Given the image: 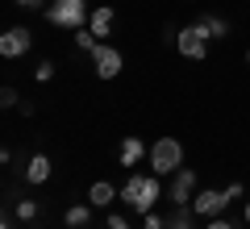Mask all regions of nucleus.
Returning <instances> with one entry per match:
<instances>
[{"instance_id": "f03ea898", "label": "nucleus", "mask_w": 250, "mask_h": 229, "mask_svg": "<svg viewBox=\"0 0 250 229\" xmlns=\"http://www.w3.org/2000/svg\"><path fill=\"white\" fill-rule=\"evenodd\" d=\"M150 167L154 175H175L179 167H184V146H179V138H159L150 146Z\"/></svg>"}, {"instance_id": "f3484780", "label": "nucleus", "mask_w": 250, "mask_h": 229, "mask_svg": "<svg viewBox=\"0 0 250 229\" xmlns=\"http://www.w3.org/2000/svg\"><path fill=\"white\" fill-rule=\"evenodd\" d=\"M38 217V204L34 200H17V221H34Z\"/></svg>"}, {"instance_id": "9b49d317", "label": "nucleus", "mask_w": 250, "mask_h": 229, "mask_svg": "<svg viewBox=\"0 0 250 229\" xmlns=\"http://www.w3.org/2000/svg\"><path fill=\"white\" fill-rule=\"evenodd\" d=\"M25 179H29V184H46V179H50V159H46L42 150H38V154H29V163H25Z\"/></svg>"}, {"instance_id": "a211bd4d", "label": "nucleus", "mask_w": 250, "mask_h": 229, "mask_svg": "<svg viewBox=\"0 0 250 229\" xmlns=\"http://www.w3.org/2000/svg\"><path fill=\"white\" fill-rule=\"evenodd\" d=\"M0 104H4V108H21V96H17V88H0Z\"/></svg>"}, {"instance_id": "f8f14e48", "label": "nucleus", "mask_w": 250, "mask_h": 229, "mask_svg": "<svg viewBox=\"0 0 250 229\" xmlns=\"http://www.w3.org/2000/svg\"><path fill=\"white\" fill-rule=\"evenodd\" d=\"M117 196H121V192H117L108 179H96V184H92V192H88V200H92V208H108Z\"/></svg>"}, {"instance_id": "aec40b11", "label": "nucleus", "mask_w": 250, "mask_h": 229, "mask_svg": "<svg viewBox=\"0 0 250 229\" xmlns=\"http://www.w3.org/2000/svg\"><path fill=\"white\" fill-rule=\"evenodd\" d=\"M104 229H129V221H125V217H121V212H113V217H108V221H104Z\"/></svg>"}, {"instance_id": "dca6fc26", "label": "nucleus", "mask_w": 250, "mask_h": 229, "mask_svg": "<svg viewBox=\"0 0 250 229\" xmlns=\"http://www.w3.org/2000/svg\"><path fill=\"white\" fill-rule=\"evenodd\" d=\"M75 46H80V50H96V34H92V29L88 25H83V29H75Z\"/></svg>"}, {"instance_id": "423d86ee", "label": "nucleus", "mask_w": 250, "mask_h": 229, "mask_svg": "<svg viewBox=\"0 0 250 229\" xmlns=\"http://www.w3.org/2000/svg\"><path fill=\"white\" fill-rule=\"evenodd\" d=\"M29 46H34V34H29L25 25H13V29L0 34V54H4V59H21Z\"/></svg>"}, {"instance_id": "412c9836", "label": "nucleus", "mask_w": 250, "mask_h": 229, "mask_svg": "<svg viewBox=\"0 0 250 229\" xmlns=\"http://www.w3.org/2000/svg\"><path fill=\"white\" fill-rule=\"evenodd\" d=\"M38 80H42V83L54 80V62H38Z\"/></svg>"}, {"instance_id": "b1692460", "label": "nucleus", "mask_w": 250, "mask_h": 229, "mask_svg": "<svg viewBox=\"0 0 250 229\" xmlns=\"http://www.w3.org/2000/svg\"><path fill=\"white\" fill-rule=\"evenodd\" d=\"M246 225H250V200H246Z\"/></svg>"}, {"instance_id": "0eeeda50", "label": "nucleus", "mask_w": 250, "mask_h": 229, "mask_svg": "<svg viewBox=\"0 0 250 229\" xmlns=\"http://www.w3.org/2000/svg\"><path fill=\"white\" fill-rule=\"evenodd\" d=\"M225 204H229V196L217 192V187H200V192L192 196V208H196V217H221Z\"/></svg>"}, {"instance_id": "7ed1b4c3", "label": "nucleus", "mask_w": 250, "mask_h": 229, "mask_svg": "<svg viewBox=\"0 0 250 229\" xmlns=\"http://www.w3.org/2000/svg\"><path fill=\"white\" fill-rule=\"evenodd\" d=\"M46 21L62 29H83L88 25V0H54L46 9Z\"/></svg>"}, {"instance_id": "6e6552de", "label": "nucleus", "mask_w": 250, "mask_h": 229, "mask_svg": "<svg viewBox=\"0 0 250 229\" xmlns=\"http://www.w3.org/2000/svg\"><path fill=\"white\" fill-rule=\"evenodd\" d=\"M192 192H196V171L192 167H179L175 179H171V204H192Z\"/></svg>"}, {"instance_id": "9d476101", "label": "nucleus", "mask_w": 250, "mask_h": 229, "mask_svg": "<svg viewBox=\"0 0 250 229\" xmlns=\"http://www.w3.org/2000/svg\"><path fill=\"white\" fill-rule=\"evenodd\" d=\"M113 21H117V13L108 9V4H100V9H92V17H88V29L96 38H108L113 34Z\"/></svg>"}, {"instance_id": "f257e3e1", "label": "nucleus", "mask_w": 250, "mask_h": 229, "mask_svg": "<svg viewBox=\"0 0 250 229\" xmlns=\"http://www.w3.org/2000/svg\"><path fill=\"white\" fill-rule=\"evenodd\" d=\"M159 196H163V187H159V175H129L125 179V187H121V200L129 204L134 212H154V204H159Z\"/></svg>"}, {"instance_id": "393cba45", "label": "nucleus", "mask_w": 250, "mask_h": 229, "mask_svg": "<svg viewBox=\"0 0 250 229\" xmlns=\"http://www.w3.org/2000/svg\"><path fill=\"white\" fill-rule=\"evenodd\" d=\"M0 229H13V225H9V221H4V225H0Z\"/></svg>"}, {"instance_id": "5701e85b", "label": "nucleus", "mask_w": 250, "mask_h": 229, "mask_svg": "<svg viewBox=\"0 0 250 229\" xmlns=\"http://www.w3.org/2000/svg\"><path fill=\"white\" fill-rule=\"evenodd\" d=\"M21 9H42V0H17Z\"/></svg>"}, {"instance_id": "2eb2a0df", "label": "nucleus", "mask_w": 250, "mask_h": 229, "mask_svg": "<svg viewBox=\"0 0 250 229\" xmlns=\"http://www.w3.org/2000/svg\"><path fill=\"white\" fill-rule=\"evenodd\" d=\"M205 29H208V38H229V21L225 17H217V13H205Z\"/></svg>"}, {"instance_id": "a878e982", "label": "nucleus", "mask_w": 250, "mask_h": 229, "mask_svg": "<svg viewBox=\"0 0 250 229\" xmlns=\"http://www.w3.org/2000/svg\"><path fill=\"white\" fill-rule=\"evenodd\" d=\"M246 62H250V50H246Z\"/></svg>"}, {"instance_id": "4be33fe9", "label": "nucleus", "mask_w": 250, "mask_h": 229, "mask_svg": "<svg viewBox=\"0 0 250 229\" xmlns=\"http://www.w3.org/2000/svg\"><path fill=\"white\" fill-rule=\"evenodd\" d=\"M208 229H233V221H221V217H217V221H213Z\"/></svg>"}, {"instance_id": "39448f33", "label": "nucleus", "mask_w": 250, "mask_h": 229, "mask_svg": "<svg viewBox=\"0 0 250 229\" xmlns=\"http://www.w3.org/2000/svg\"><path fill=\"white\" fill-rule=\"evenodd\" d=\"M92 67H96L100 80H117L121 67H125V59H121L117 46H96V50H92Z\"/></svg>"}, {"instance_id": "20e7f679", "label": "nucleus", "mask_w": 250, "mask_h": 229, "mask_svg": "<svg viewBox=\"0 0 250 229\" xmlns=\"http://www.w3.org/2000/svg\"><path fill=\"white\" fill-rule=\"evenodd\" d=\"M208 42H213V38H208V29H205V21H196V25H188V29H179V42H175V50L184 54V59H205L208 54Z\"/></svg>"}, {"instance_id": "6ab92c4d", "label": "nucleus", "mask_w": 250, "mask_h": 229, "mask_svg": "<svg viewBox=\"0 0 250 229\" xmlns=\"http://www.w3.org/2000/svg\"><path fill=\"white\" fill-rule=\"evenodd\" d=\"M146 229H167V217H159V212H146Z\"/></svg>"}, {"instance_id": "4468645a", "label": "nucleus", "mask_w": 250, "mask_h": 229, "mask_svg": "<svg viewBox=\"0 0 250 229\" xmlns=\"http://www.w3.org/2000/svg\"><path fill=\"white\" fill-rule=\"evenodd\" d=\"M192 217H196L192 204H175V212L167 217V229H192Z\"/></svg>"}, {"instance_id": "ddd939ff", "label": "nucleus", "mask_w": 250, "mask_h": 229, "mask_svg": "<svg viewBox=\"0 0 250 229\" xmlns=\"http://www.w3.org/2000/svg\"><path fill=\"white\" fill-rule=\"evenodd\" d=\"M62 221H67V229H88L92 225V208H88V204H71Z\"/></svg>"}, {"instance_id": "1a4fd4ad", "label": "nucleus", "mask_w": 250, "mask_h": 229, "mask_svg": "<svg viewBox=\"0 0 250 229\" xmlns=\"http://www.w3.org/2000/svg\"><path fill=\"white\" fill-rule=\"evenodd\" d=\"M146 154H150V150H146V142H142V138H125V142H121V150H117L121 167H138Z\"/></svg>"}]
</instances>
